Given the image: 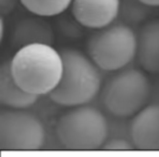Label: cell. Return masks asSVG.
Segmentation results:
<instances>
[{
  "mask_svg": "<svg viewBox=\"0 0 159 157\" xmlns=\"http://www.w3.org/2000/svg\"><path fill=\"white\" fill-rule=\"evenodd\" d=\"M145 72L136 68H123L107 82L102 103L111 115L118 118L134 117L147 105L150 83Z\"/></svg>",
  "mask_w": 159,
  "mask_h": 157,
  "instance_id": "cell-5",
  "label": "cell"
},
{
  "mask_svg": "<svg viewBox=\"0 0 159 157\" xmlns=\"http://www.w3.org/2000/svg\"><path fill=\"white\" fill-rule=\"evenodd\" d=\"M56 134L69 150H95L102 148L108 135V124L100 110L92 106L71 107L59 118Z\"/></svg>",
  "mask_w": 159,
  "mask_h": 157,
  "instance_id": "cell-3",
  "label": "cell"
},
{
  "mask_svg": "<svg viewBox=\"0 0 159 157\" xmlns=\"http://www.w3.org/2000/svg\"><path fill=\"white\" fill-rule=\"evenodd\" d=\"M102 148L106 150H132L134 147V145L131 143H129L128 141L122 139H115L110 140L109 142L104 144Z\"/></svg>",
  "mask_w": 159,
  "mask_h": 157,
  "instance_id": "cell-15",
  "label": "cell"
},
{
  "mask_svg": "<svg viewBox=\"0 0 159 157\" xmlns=\"http://www.w3.org/2000/svg\"><path fill=\"white\" fill-rule=\"evenodd\" d=\"M131 140L136 150L159 152V104L146 105L133 117Z\"/></svg>",
  "mask_w": 159,
  "mask_h": 157,
  "instance_id": "cell-9",
  "label": "cell"
},
{
  "mask_svg": "<svg viewBox=\"0 0 159 157\" xmlns=\"http://www.w3.org/2000/svg\"><path fill=\"white\" fill-rule=\"evenodd\" d=\"M55 42V34L51 23L47 16L32 13L23 16L19 19L12 29L10 43L13 48H21L30 44L52 45Z\"/></svg>",
  "mask_w": 159,
  "mask_h": 157,
  "instance_id": "cell-8",
  "label": "cell"
},
{
  "mask_svg": "<svg viewBox=\"0 0 159 157\" xmlns=\"http://www.w3.org/2000/svg\"><path fill=\"white\" fill-rule=\"evenodd\" d=\"M63 71L60 82L49 94L53 103L64 107L85 105L93 100L102 87L98 67L82 51L64 48L60 51Z\"/></svg>",
  "mask_w": 159,
  "mask_h": 157,
  "instance_id": "cell-2",
  "label": "cell"
},
{
  "mask_svg": "<svg viewBox=\"0 0 159 157\" xmlns=\"http://www.w3.org/2000/svg\"><path fill=\"white\" fill-rule=\"evenodd\" d=\"M120 0H72L71 13L84 27L108 26L119 16Z\"/></svg>",
  "mask_w": 159,
  "mask_h": 157,
  "instance_id": "cell-7",
  "label": "cell"
},
{
  "mask_svg": "<svg viewBox=\"0 0 159 157\" xmlns=\"http://www.w3.org/2000/svg\"><path fill=\"white\" fill-rule=\"evenodd\" d=\"M39 96L23 90L16 82L11 70V61L0 66V103L7 108L27 109L37 102Z\"/></svg>",
  "mask_w": 159,
  "mask_h": 157,
  "instance_id": "cell-11",
  "label": "cell"
},
{
  "mask_svg": "<svg viewBox=\"0 0 159 157\" xmlns=\"http://www.w3.org/2000/svg\"><path fill=\"white\" fill-rule=\"evenodd\" d=\"M16 82L34 95H49L62 76L63 60L52 45L30 44L16 49L11 58Z\"/></svg>",
  "mask_w": 159,
  "mask_h": 157,
  "instance_id": "cell-1",
  "label": "cell"
},
{
  "mask_svg": "<svg viewBox=\"0 0 159 157\" xmlns=\"http://www.w3.org/2000/svg\"><path fill=\"white\" fill-rule=\"evenodd\" d=\"M18 2L20 0H0V13L1 16H5L10 14L16 9Z\"/></svg>",
  "mask_w": 159,
  "mask_h": 157,
  "instance_id": "cell-16",
  "label": "cell"
},
{
  "mask_svg": "<svg viewBox=\"0 0 159 157\" xmlns=\"http://www.w3.org/2000/svg\"><path fill=\"white\" fill-rule=\"evenodd\" d=\"M141 1L145 3V5L150 6V7H152V8L159 7V0H141Z\"/></svg>",
  "mask_w": 159,
  "mask_h": 157,
  "instance_id": "cell-17",
  "label": "cell"
},
{
  "mask_svg": "<svg viewBox=\"0 0 159 157\" xmlns=\"http://www.w3.org/2000/svg\"><path fill=\"white\" fill-rule=\"evenodd\" d=\"M20 3L32 13L51 18L66 12L72 0H20Z\"/></svg>",
  "mask_w": 159,
  "mask_h": 157,
  "instance_id": "cell-13",
  "label": "cell"
},
{
  "mask_svg": "<svg viewBox=\"0 0 159 157\" xmlns=\"http://www.w3.org/2000/svg\"><path fill=\"white\" fill-rule=\"evenodd\" d=\"M87 55L104 71H119L136 56L137 35L125 23L98 29L86 43Z\"/></svg>",
  "mask_w": 159,
  "mask_h": 157,
  "instance_id": "cell-4",
  "label": "cell"
},
{
  "mask_svg": "<svg viewBox=\"0 0 159 157\" xmlns=\"http://www.w3.org/2000/svg\"><path fill=\"white\" fill-rule=\"evenodd\" d=\"M45 129L36 116L25 109L0 113V148L2 152L38 150L45 143Z\"/></svg>",
  "mask_w": 159,
  "mask_h": 157,
  "instance_id": "cell-6",
  "label": "cell"
},
{
  "mask_svg": "<svg viewBox=\"0 0 159 157\" xmlns=\"http://www.w3.org/2000/svg\"><path fill=\"white\" fill-rule=\"evenodd\" d=\"M58 27L68 37H80L82 34V27L84 26L77 22V20L72 14L70 18L69 16H61V19L58 20Z\"/></svg>",
  "mask_w": 159,
  "mask_h": 157,
  "instance_id": "cell-14",
  "label": "cell"
},
{
  "mask_svg": "<svg viewBox=\"0 0 159 157\" xmlns=\"http://www.w3.org/2000/svg\"><path fill=\"white\" fill-rule=\"evenodd\" d=\"M152 13V7L145 5L141 0H120L119 18L130 26L143 24Z\"/></svg>",
  "mask_w": 159,
  "mask_h": 157,
  "instance_id": "cell-12",
  "label": "cell"
},
{
  "mask_svg": "<svg viewBox=\"0 0 159 157\" xmlns=\"http://www.w3.org/2000/svg\"><path fill=\"white\" fill-rule=\"evenodd\" d=\"M137 60L144 71L159 74V18L148 19L137 34Z\"/></svg>",
  "mask_w": 159,
  "mask_h": 157,
  "instance_id": "cell-10",
  "label": "cell"
}]
</instances>
